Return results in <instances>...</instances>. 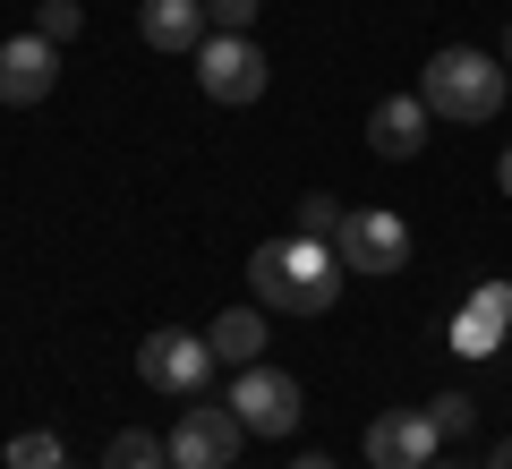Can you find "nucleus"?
<instances>
[{"mask_svg": "<svg viewBox=\"0 0 512 469\" xmlns=\"http://www.w3.org/2000/svg\"><path fill=\"white\" fill-rule=\"evenodd\" d=\"M342 256L325 248V239H265V248L248 256V290L265 316H325L333 299H342Z\"/></svg>", "mask_w": 512, "mask_h": 469, "instance_id": "nucleus-1", "label": "nucleus"}, {"mask_svg": "<svg viewBox=\"0 0 512 469\" xmlns=\"http://www.w3.org/2000/svg\"><path fill=\"white\" fill-rule=\"evenodd\" d=\"M504 94H512L504 52H478V43H444L419 69V103L436 111V120H453V128H487L495 111H504Z\"/></svg>", "mask_w": 512, "mask_h": 469, "instance_id": "nucleus-2", "label": "nucleus"}, {"mask_svg": "<svg viewBox=\"0 0 512 469\" xmlns=\"http://www.w3.org/2000/svg\"><path fill=\"white\" fill-rule=\"evenodd\" d=\"M214 342L205 333H188V325H154L146 342H137V376L154 384V393H180V401H197L205 384H214Z\"/></svg>", "mask_w": 512, "mask_h": 469, "instance_id": "nucleus-3", "label": "nucleus"}, {"mask_svg": "<svg viewBox=\"0 0 512 469\" xmlns=\"http://www.w3.org/2000/svg\"><path fill=\"white\" fill-rule=\"evenodd\" d=\"M239 444H248V427H239L231 401H188L180 418H171V469H231Z\"/></svg>", "mask_w": 512, "mask_h": 469, "instance_id": "nucleus-4", "label": "nucleus"}, {"mask_svg": "<svg viewBox=\"0 0 512 469\" xmlns=\"http://www.w3.org/2000/svg\"><path fill=\"white\" fill-rule=\"evenodd\" d=\"M197 86L214 94V103H256V94L274 86V60L256 52L248 35H222L214 26V35L197 43Z\"/></svg>", "mask_w": 512, "mask_h": 469, "instance_id": "nucleus-5", "label": "nucleus"}, {"mask_svg": "<svg viewBox=\"0 0 512 469\" xmlns=\"http://www.w3.org/2000/svg\"><path fill=\"white\" fill-rule=\"evenodd\" d=\"M342 273L359 282H384V273H410V222L402 214H350V231L333 239Z\"/></svg>", "mask_w": 512, "mask_h": 469, "instance_id": "nucleus-6", "label": "nucleus"}, {"mask_svg": "<svg viewBox=\"0 0 512 469\" xmlns=\"http://www.w3.org/2000/svg\"><path fill=\"white\" fill-rule=\"evenodd\" d=\"M231 410H239V427L248 435H291L299 427V384L282 376V367H239V384H231Z\"/></svg>", "mask_w": 512, "mask_h": 469, "instance_id": "nucleus-7", "label": "nucleus"}, {"mask_svg": "<svg viewBox=\"0 0 512 469\" xmlns=\"http://www.w3.org/2000/svg\"><path fill=\"white\" fill-rule=\"evenodd\" d=\"M436 452H444L436 410H384L367 427V469H427Z\"/></svg>", "mask_w": 512, "mask_h": 469, "instance_id": "nucleus-8", "label": "nucleus"}, {"mask_svg": "<svg viewBox=\"0 0 512 469\" xmlns=\"http://www.w3.org/2000/svg\"><path fill=\"white\" fill-rule=\"evenodd\" d=\"M60 86V43L52 35H9L0 43V103H43V94Z\"/></svg>", "mask_w": 512, "mask_h": 469, "instance_id": "nucleus-9", "label": "nucleus"}, {"mask_svg": "<svg viewBox=\"0 0 512 469\" xmlns=\"http://www.w3.org/2000/svg\"><path fill=\"white\" fill-rule=\"evenodd\" d=\"M512 333V282H478L453 316V350L461 359H495V342Z\"/></svg>", "mask_w": 512, "mask_h": 469, "instance_id": "nucleus-10", "label": "nucleus"}, {"mask_svg": "<svg viewBox=\"0 0 512 469\" xmlns=\"http://www.w3.org/2000/svg\"><path fill=\"white\" fill-rule=\"evenodd\" d=\"M427 120H436V111H427L419 94H384V103L367 111V145H376L384 163H410V154L427 145Z\"/></svg>", "mask_w": 512, "mask_h": 469, "instance_id": "nucleus-11", "label": "nucleus"}, {"mask_svg": "<svg viewBox=\"0 0 512 469\" xmlns=\"http://www.w3.org/2000/svg\"><path fill=\"white\" fill-rule=\"evenodd\" d=\"M205 0H146V9H137V35L154 43V52H188L197 60V43H205Z\"/></svg>", "mask_w": 512, "mask_h": 469, "instance_id": "nucleus-12", "label": "nucleus"}, {"mask_svg": "<svg viewBox=\"0 0 512 469\" xmlns=\"http://www.w3.org/2000/svg\"><path fill=\"white\" fill-rule=\"evenodd\" d=\"M205 342H214L222 367H256V359H265V307H222Z\"/></svg>", "mask_w": 512, "mask_h": 469, "instance_id": "nucleus-13", "label": "nucleus"}, {"mask_svg": "<svg viewBox=\"0 0 512 469\" xmlns=\"http://www.w3.org/2000/svg\"><path fill=\"white\" fill-rule=\"evenodd\" d=\"M103 469H171V435H146V427H120L103 444Z\"/></svg>", "mask_w": 512, "mask_h": 469, "instance_id": "nucleus-14", "label": "nucleus"}, {"mask_svg": "<svg viewBox=\"0 0 512 469\" xmlns=\"http://www.w3.org/2000/svg\"><path fill=\"white\" fill-rule=\"evenodd\" d=\"M291 231H299V239H325V248H333V239L350 231V214H342V197H299Z\"/></svg>", "mask_w": 512, "mask_h": 469, "instance_id": "nucleus-15", "label": "nucleus"}, {"mask_svg": "<svg viewBox=\"0 0 512 469\" xmlns=\"http://www.w3.org/2000/svg\"><path fill=\"white\" fill-rule=\"evenodd\" d=\"M69 452H60V435L52 427H26V435H9V469H60Z\"/></svg>", "mask_w": 512, "mask_h": 469, "instance_id": "nucleus-16", "label": "nucleus"}, {"mask_svg": "<svg viewBox=\"0 0 512 469\" xmlns=\"http://www.w3.org/2000/svg\"><path fill=\"white\" fill-rule=\"evenodd\" d=\"M427 410H436L444 444H461V435H478V401H470V393H436V401H427Z\"/></svg>", "mask_w": 512, "mask_h": 469, "instance_id": "nucleus-17", "label": "nucleus"}, {"mask_svg": "<svg viewBox=\"0 0 512 469\" xmlns=\"http://www.w3.org/2000/svg\"><path fill=\"white\" fill-rule=\"evenodd\" d=\"M77 26H86V0H43L35 9V35H52V43H69Z\"/></svg>", "mask_w": 512, "mask_h": 469, "instance_id": "nucleus-18", "label": "nucleus"}, {"mask_svg": "<svg viewBox=\"0 0 512 469\" xmlns=\"http://www.w3.org/2000/svg\"><path fill=\"white\" fill-rule=\"evenodd\" d=\"M205 18H214L222 35H248V26H256V0H205Z\"/></svg>", "mask_w": 512, "mask_h": 469, "instance_id": "nucleus-19", "label": "nucleus"}, {"mask_svg": "<svg viewBox=\"0 0 512 469\" xmlns=\"http://www.w3.org/2000/svg\"><path fill=\"white\" fill-rule=\"evenodd\" d=\"M291 469H342V461H333V452H299Z\"/></svg>", "mask_w": 512, "mask_h": 469, "instance_id": "nucleus-20", "label": "nucleus"}, {"mask_svg": "<svg viewBox=\"0 0 512 469\" xmlns=\"http://www.w3.org/2000/svg\"><path fill=\"white\" fill-rule=\"evenodd\" d=\"M487 469H512V435H504V444H495V452H487Z\"/></svg>", "mask_w": 512, "mask_h": 469, "instance_id": "nucleus-21", "label": "nucleus"}, {"mask_svg": "<svg viewBox=\"0 0 512 469\" xmlns=\"http://www.w3.org/2000/svg\"><path fill=\"white\" fill-rule=\"evenodd\" d=\"M495 180H504V197H512V145H504V171H495Z\"/></svg>", "mask_w": 512, "mask_h": 469, "instance_id": "nucleus-22", "label": "nucleus"}, {"mask_svg": "<svg viewBox=\"0 0 512 469\" xmlns=\"http://www.w3.org/2000/svg\"><path fill=\"white\" fill-rule=\"evenodd\" d=\"M504 69H512V26H504Z\"/></svg>", "mask_w": 512, "mask_h": 469, "instance_id": "nucleus-23", "label": "nucleus"}, {"mask_svg": "<svg viewBox=\"0 0 512 469\" xmlns=\"http://www.w3.org/2000/svg\"><path fill=\"white\" fill-rule=\"evenodd\" d=\"M427 469H453V461H427Z\"/></svg>", "mask_w": 512, "mask_h": 469, "instance_id": "nucleus-24", "label": "nucleus"}, {"mask_svg": "<svg viewBox=\"0 0 512 469\" xmlns=\"http://www.w3.org/2000/svg\"><path fill=\"white\" fill-rule=\"evenodd\" d=\"M60 469H69V461H60Z\"/></svg>", "mask_w": 512, "mask_h": 469, "instance_id": "nucleus-25", "label": "nucleus"}]
</instances>
